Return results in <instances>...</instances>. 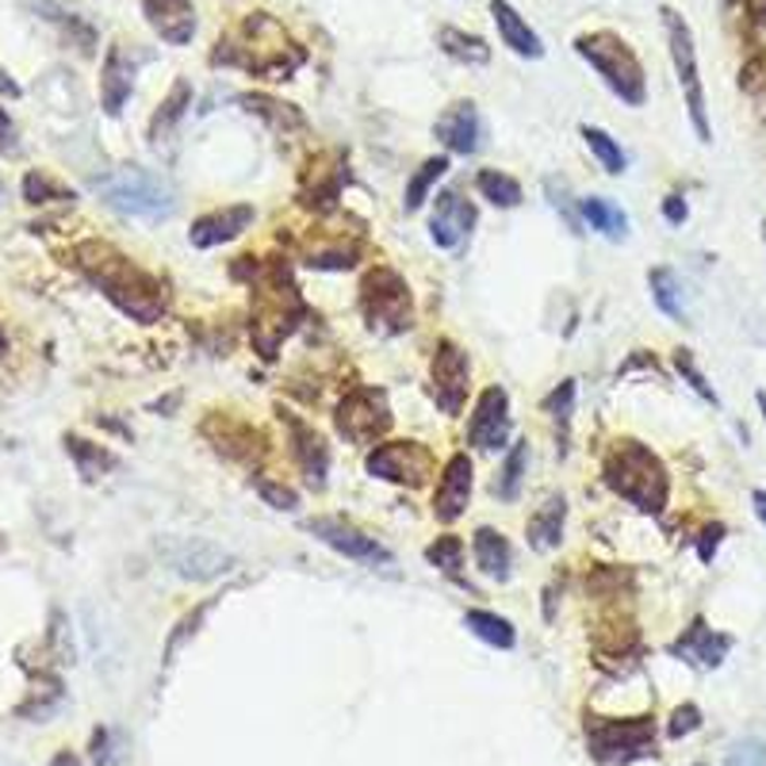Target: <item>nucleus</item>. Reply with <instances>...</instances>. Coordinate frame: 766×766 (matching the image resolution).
Masks as SVG:
<instances>
[{
    "label": "nucleus",
    "instance_id": "nucleus-1",
    "mask_svg": "<svg viewBox=\"0 0 766 766\" xmlns=\"http://www.w3.org/2000/svg\"><path fill=\"white\" fill-rule=\"evenodd\" d=\"M73 264L135 322H158L161 311H165V287L150 272L138 269L135 261H127L120 249L85 242V246L73 249Z\"/></svg>",
    "mask_w": 766,
    "mask_h": 766
},
{
    "label": "nucleus",
    "instance_id": "nucleus-2",
    "mask_svg": "<svg viewBox=\"0 0 766 766\" xmlns=\"http://www.w3.org/2000/svg\"><path fill=\"white\" fill-rule=\"evenodd\" d=\"M602 475H606L609 487H614L625 503L637 506V510L663 514V506H667V495H670L667 468H663L659 456L647 445H640V441H617L606 453Z\"/></svg>",
    "mask_w": 766,
    "mask_h": 766
},
{
    "label": "nucleus",
    "instance_id": "nucleus-3",
    "mask_svg": "<svg viewBox=\"0 0 766 766\" xmlns=\"http://www.w3.org/2000/svg\"><path fill=\"white\" fill-rule=\"evenodd\" d=\"M574 50L579 58L594 65L606 88L614 96H621L629 108H644L647 100V85H644V65H640L637 50L614 32H591V35H579L574 39Z\"/></svg>",
    "mask_w": 766,
    "mask_h": 766
},
{
    "label": "nucleus",
    "instance_id": "nucleus-4",
    "mask_svg": "<svg viewBox=\"0 0 766 766\" xmlns=\"http://www.w3.org/2000/svg\"><path fill=\"white\" fill-rule=\"evenodd\" d=\"M100 200L112 211L131 219H169L176 211V192L165 176L150 173V169H115V173L96 181Z\"/></svg>",
    "mask_w": 766,
    "mask_h": 766
},
{
    "label": "nucleus",
    "instance_id": "nucleus-5",
    "mask_svg": "<svg viewBox=\"0 0 766 766\" xmlns=\"http://www.w3.org/2000/svg\"><path fill=\"white\" fill-rule=\"evenodd\" d=\"M360 307L375 334H403L415 322V304H410L407 280L395 269H372L360 284Z\"/></svg>",
    "mask_w": 766,
    "mask_h": 766
},
{
    "label": "nucleus",
    "instance_id": "nucleus-6",
    "mask_svg": "<svg viewBox=\"0 0 766 766\" xmlns=\"http://www.w3.org/2000/svg\"><path fill=\"white\" fill-rule=\"evenodd\" d=\"M663 27H667V47H670V62H675V73H679L682 96H687L690 108V123H694L697 138L702 143H713V127H709V112H705V88H702V73H697V50H694V32L690 24L679 16L675 9H663Z\"/></svg>",
    "mask_w": 766,
    "mask_h": 766
},
{
    "label": "nucleus",
    "instance_id": "nucleus-7",
    "mask_svg": "<svg viewBox=\"0 0 766 766\" xmlns=\"http://www.w3.org/2000/svg\"><path fill=\"white\" fill-rule=\"evenodd\" d=\"M586 748L598 763H632L655 751V725L652 717H632V720H606V717H586Z\"/></svg>",
    "mask_w": 766,
    "mask_h": 766
},
{
    "label": "nucleus",
    "instance_id": "nucleus-8",
    "mask_svg": "<svg viewBox=\"0 0 766 766\" xmlns=\"http://www.w3.org/2000/svg\"><path fill=\"white\" fill-rule=\"evenodd\" d=\"M337 433L353 445H372L383 433L392 430V407H387V395L375 392V387H357L337 403Z\"/></svg>",
    "mask_w": 766,
    "mask_h": 766
},
{
    "label": "nucleus",
    "instance_id": "nucleus-9",
    "mask_svg": "<svg viewBox=\"0 0 766 766\" xmlns=\"http://www.w3.org/2000/svg\"><path fill=\"white\" fill-rule=\"evenodd\" d=\"M368 475L399 483V487H422L433 475V453L422 441H383L368 453Z\"/></svg>",
    "mask_w": 766,
    "mask_h": 766
},
{
    "label": "nucleus",
    "instance_id": "nucleus-10",
    "mask_svg": "<svg viewBox=\"0 0 766 766\" xmlns=\"http://www.w3.org/2000/svg\"><path fill=\"white\" fill-rule=\"evenodd\" d=\"M468 383H471V365L468 353L456 342H437L430 365V395L445 415H460L464 403H468Z\"/></svg>",
    "mask_w": 766,
    "mask_h": 766
},
{
    "label": "nucleus",
    "instance_id": "nucleus-11",
    "mask_svg": "<svg viewBox=\"0 0 766 766\" xmlns=\"http://www.w3.org/2000/svg\"><path fill=\"white\" fill-rule=\"evenodd\" d=\"M506 437H510V395L495 383L475 399V410L468 418V445L495 453L506 445Z\"/></svg>",
    "mask_w": 766,
    "mask_h": 766
},
{
    "label": "nucleus",
    "instance_id": "nucleus-12",
    "mask_svg": "<svg viewBox=\"0 0 766 766\" xmlns=\"http://www.w3.org/2000/svg\"><path fill=\"white\" fill-rule=\"evenodd\" d=\"M307 529H311L322 544L342 552L345 559H357V564H387V559H392V552L383 548L375 536L360 533L357 526H349V521H342V518H314Z\"/></svg>",
    "mask_w": 766,
    "mask_h": 766
},
{
    "label": "nucleus",
    "instance_id": "nucleus-13",
    "mask_svg": "<svg viewBox=\"0 0 766 766\" xmlns=\"http://www.w3.org/2000/svg\"><path fill=\"white\" fill-rule=\"evenodd\" d=\"M471 226H475V208H471V203L464 200L456 188L441 192L437 200H433V215H430V238H433V246L460 249L464 238L471 234Z\"/></svg>",
    "mask_w": 766,
    "mask_h": 766
},
{
    "label": "nucleus",
    "instance_id": "nucleus-14",
    "mask_svg": "<svg viewBox=\"0 0 766 766\" xmlns=\"http://www.w3.org/2000/svg\"><path fill=\"white\" fill-rule=\"evenodd\" d=\"M433 135L453 153H479V146H483V115H479V108L471 100H456L437 115Z\"/></svg>",
    "mask_w": 766,
    "mask_h": 766
},
{
    "label": "nucleus",
    "instance_id": "nucleus-15",
    "mask_svg": "<svg viewBox=\"0 0 766 766\" xmlns=\"http://www.w3.org/2000/svg\"><path fill=\"white\" fill-rule=\"evenodd\" d=\"M143 16L161 42L188 47L196 35V4L192 0H143Z\"/></svg>",
    "mask_w": 766,
    "mask_h": 766
},
{
    "label": "nucleus",
    "instance_id": "nucleus-16",
    "mask_svg": "<svg viewBox=\"0 0 766 766\" xmlns=\"http://www.w3.org/2000/svg\"><path fill=\"white\" fill-rule=\"evenodd\" d=\"M468 498H471V460L468 453H456L445 464V471H441L437 495H433V518L453 526L468 510Z\"/></svg>",
    "mask_w": 766,
    "mask_h": 766
},
{
    "label": "nucleus",
    "instance_id": "nucleus-17",
    "mask_svg": "<svg viewBox=\"0 0 766 766\" xmlns=\"http://www.w3.org/2000/svg\"><path fill=\"white\" fill-rule=\"evenodd\" d=\"M169 564H173L176 574L184 579H196V583H208V579H219L234 567V556H226L223 548L208 541H181L173 552H169Z\"/></svg>",
    "mask_w": 766,
    "mask_h": 766
},
{
    "label": "nucleus",
    "instance_id": "nucleus-18",
    "mask_svg": "<svg viewBox=\"0 0 766 766\" xmlns=\"http://www.w3.org/2000/svg\"><path fill=\"white\" fill-rule=\"evenodd\" d=\"M254 223V208L249 203H231V208H219L211 215H200L192 223L188 242L196 249H215L223 242H234L246 226Z\"/></svg>",
    "mask_w": 766,
    "mask_h": 766
},
{
    "label": "nucleus",
    "instance_id": "nucleus-19",
    "mask_svg": "<svg viewBox=\"0 0 766 766\" xmlns=\"http://www.w3.org/2000/svg\"><path fill=\"white\" fill-rule=\"evenodd\" d=\"M728 652H732V637L713 632L702 617H694V625H690V629L682 632L675 644H670V655H679V659L694 663V667H705V670L720 667Z\"/></svg>",
    "mask_w": 766,
    "mask_h": 766
},
{
    "label": "nucleus",
    "instance_id": "nucleus-20",
    "mask_svg": "<svg viewBox=\"0 0 766 766\" xmlns=\"http://www.w3.org/2000/svg\"><path fill=\"white\" fill-rule=\"evenodd\" d=\"M491 20L498 27V39L503 47H510L518 58H544V47H541V35L529 27V20H521V12L514 9L510 0H491Z\"/></svg>",
    "mask_w": 766,
    "mask_h": 766
},
{
    "label": "nucleus",
    "instance_id": "nucleus-21",
    "mask_svg": "<svg viewBox=\"0 0 766 766\" xmlns=\"http://www.w3.org/2000/svg\"><path fill=\"white\" fill-rule=\"evenodd\" d=\"M131 92H135V65L127 62L123 47L115 42V47H108L104 70H100V104H104L108 115H120Z\"/></svg>",
    "mask_w": 766,
    "mask_h": 766
},
{
    "label": "nucleus",
    "instance_id": "nucleus-22",
    "mask_svg": "<svg viewBox=\"0 0 766 766\" xmlns=\"http://www.w3.org/2000/svg\"><path fill=\"white\" fill-rule=\"evenodd\" d=\"M287 430H292V456H296V464L304 468V475L311 479L314 487H322V483H326V468H330L326 441H322L311 425L296 422V418H287Z\"/></svg>",
    "mask_w": 766,
    "mask_h": 766
},
{
    "label": "nucleus",
    "instance_id": "nucleus-23",
    "mask_svg": "<svg viewBox=\"0 0 766 766\" xmlns=\"http://www.w3.org/2000/svg\"><path fill=\"white\" fill-rule=\"evenodd\" d=\"M471 552H475V567L483 574H491V579H498V583L510 579L514 548H510V541L498 533V529H491V526L475 529V536H471Z\"/></svg>",
    "mask_w": 766,
    "mask_h": 766
},
{
    "label": "nucleus",
    "instance_id": "nucleus-24",
    "mask_svg": "<svg viewBox=\"0 0 766 766\" xmlns=\"http://www.w3.org/2000/svg\"><path fill=\"white\" fill-rule=\"evenodd\" d=\"M564 521H567V498L564 495H548L544 506H536V514L529 518V548L536 552H552L564 541Z\"/></svg>",
    "mask_w": 766,
    "mask_h": 766
},
{
    "label": "nucleus",
    "instance_id": "nucleus-25",
    "mask_svg": "<svg viewBox=\"0 0 766 766\" xmlns=\"http://www.w3.org/2000/svg\"><path fill=\"white\" fill-rule=\"evenodd\" d=\"M65 453L73 456V464H77V471H81V479H85V483L104 479L108 471L120 464V460H115V453H108L104 445H92V441L77 437V433H70V437H65Z\"/></svg>",
    "mask_w": 766,
    "mask_h": 766
},
{
    "label": "nucleus",
    "instance_id": "nucleus-26",
    "mask_svg": "<svg viewBox=\"0 0 766 766\" xmlns=\"http://www.w3.org/2000/svg\"><path fill=\"white\" fill-rule=\"evenodd\" d=\"M464 629H468L471 637L483 640V644L503 647V652H510V647L518 644V632H514V625L506 621V617L491 614V609H468V614H464Z\"/></svg>",
    "mask_w": 766,
    "mask_h": 766
},
{
    "label": "nucleus",
    "instance_id": "nucleus-27",
    "mask_svg": "<svg viewBox=\"0 0 766 766\" xmlns=\"http://www.w3.org/2000/svg\"><path fill=\"white\" fill-rule=\"evenodd\" d=\"M647 284H652V299L667 319L687 322V299H682V280L675 276L670 269H652L647 272Z\"/></svg>",
    "mask_w": 766,
    "mask_h": 766
},
{
    "label": "nucleus",
    "instance_id": "nucleus-28",
    "mask_svg": "<svg viewBox=\"0 0 766 766\" xmlns=\"http://www.w3.org/2000/svg\"><path fill=\"white\" fill-rule=\"evenodd\" d=\"M192 108V85L188 81H173V88H169V96L161 100V108L153 112L150 120V138L153 143H161V135H169V131L176 127V123L184 120V112Z\"/></svg>",
    "mask_w": 766,
    "mask_h": 766
},
{
    "label": "nucleus",
    "instance_id": "nucleus-29",
    "mask_svg": "<svg viewBox=\"0 0 766 766\" xmlns=\"http://www.w3.org/2000/svg\"><path fill=\"white\" fill-rule=\"evenodd\" d=\"M437 42H441V50H445L448 58H456V62H464V65H487L491 62L487 39L460 32V27H441Z\"/></svg>",
    "mask_w": 766,
    "mask_h": 766
},
{
    "label": "nucleus",
    "instance_id": "nucleus-30",
    "mask_svg": "<svg viewBox=\"0 0 766 766\" xmlns=\"http://www.w3.org/2000/svg\"><path fill=\"white\" fill-rule=\"evenodd\" d=\"M579 211H583L586 223H591L598 234H606V238L621 242L625 234H629V215H625L617 203H609L606 196H591V200L579 203Z\"/></svg>",
    "mask_w": 766,
    "mask_h": 766
},
{
    "label": "nucleus",
    "instance_id": "nucleus-31",
    "mask_svg": "<svg viewBox=\"0 0 766 766\" xmlns=\"http://www.w3.org/2000/svg\"><path fill=\"white\" fill-rule=\"evenodd\" d=\"M445 173H448V158H425V161H422V169H418V173L410 176L407 192H403V208H407V215L422 211V203L430 200L433 184H437Z\"/></svg>",
    "mask_w": 766,
    "mask_h": 766
},
{
    "label": "nucleus",
    "instance_id": "nucleus-32",
    "mask_svg": "<svg viewBox=\"0 0 766 766\" xmlns=\"http://www.w3.org/2000/svg\"><path fill=\"white\" fill-rule=\"evenodd\" d=\"M526 468H529V441H514L510 453H506V464L495 479V495L503 503H514L521 495V479H526Z\"/></svg>",
    "mask_w": 766,
    "mask_h": 766
},
{
    "label": "nucleus",
    "instance_id": "nucleus-33",
    "mask_svg": "<svg viewBox=\"0 0 766 766\" xmlns=\"http://www.w3.org/2000/svg\"><path fill=\"white\" fill-rule=\"evenodd\" d=\"M475 188L483 200H491L495 208L510 211L521 203V184L514 181L510 173H498V169H483V173L475 176Z\"/></svg>",
    "mask_w": 766,
    "mask_h": 766
},
{
    "label": "nucleus",
    "instance_id": "nucleus-34",
    "mask_svg": "<svg viewBox=\"0 0 766 766\" xmlns=\"http://www.w3.org/2000/svg\"><path fill=\"white\" fill-rule=\"evenodd\" d=\"M583 138H586V146H591V153L594 158L602 161V169H606V173H625V165H629V158H625V150L621 146L614 143V138L606 135V131L602 127H591V123H583Z\"/></svg>",
    "mask_w": 766,
    "mask_h": 766
},
{
    "label": "nucleus",
    "instance_id": "nucleus-35",
    "mask_svg": "<svg viewBox=\"0 0 766 766\" xmlns=\"http://www.w3.org/2000/svg\"><path fill=\"white\" fill-rule=\"evenodd\" d=\"M24 200L27 203H70L73 192L54 184L47 173H27L24 176Z\"/></svg>",
    "mask_w": 766,
    "mask_h": 766
},
{
    "label": "nucleus",
    "instance_id": "nucleus-36",
    "mask_svg": "<svg viewBox=\"0 0 766 766\" xmlns=\"http://www.w3.org/2000/svg\"><path fill=\"white\" fill-rule=\"evenodd\" d=\"M544 410L552 415V422L559 425V437L567 441V430H571V415H574V380H564L556 392L544 399Z\"/></svg>",
    "mask_w": 766,
    "mask_h": 766
},
{
    "label": "nucleus",
    "instance_id": "nucleus-37",
    "mask_svg": "<svg viewBox=\"0 0 766 766\" xmlns=\"http://www.w3.org/2000/svg\"><path fill=\"white\" fill-rule=\"evenodd\" d=\"M425 559L433 567H441L445 574H456L464 567V541L460 536H437V541L425 548Z\"/></svg>",
    "mask_w": 766,
    "mask_h": 766
},
{
    "label": "nucleus",
    "instance_id": "nucleus-38",
    "mask_svg": "<svg viewBox=\"0 0 766 766\" xmlns=\"http://www.w3.org/2000/svg\"><path fill=\"white\" fill-rule=\"evenodd\" d=\"M544 192H548V203L552 208L564 215V223L571 226L574 234H583V211H574V203H571V192H567V184L564 181H556V176H548L544 181Z\"/></svg>",
    "mask_w": 766,
    "mask_h": 766
},
{
    "label": "nucleus",
    "instance_id": "nucleus-39",
    "mask_svg": "<svg viewBox=\"0 0 766 766\" xmlns=\"http://www.w3.org/2000/svg\"><path fill=\"white\" fill-rule=\"evenodd\" d=\"M675 368H679V375L690 383V387H694L697 395H702L705 403H713V407H717V392H713L709 383H705V375L697 372V365H694V357H690V349H679V353H675Z\"/></svg>",
    "mask_w": 766,
    "mask_h": 766
},
{
    "label": "nucleus",
    "instance_id": "nucleus-40",
    "mask_svg": "<svg viewBox=\"0 0 766 766\" xmlns=\"http://www.w3.org/2000/svg\"><path fill=\"white\" fill-rule=\"evenodd\" d=\"M257 495L264 498V503L272 506V510H296L299 506V495L292 487H284V483H276V479H257Z\"/></svg>",
    "mask_w": 766,
    "mask_h": 766
},
{
    "label": "nucleus",
    "instance_id": "nucleus-41",
    "mask_svg": "<svg viewBox=\"0 0 766 766\" xmlns=\"http://www.w3.org/2000/svg\"><path fill=\"white\" fill-rule=\"evenodd\" d=\"M725 766H766V743L763 740H740V743H732Z\"/></svg>",
    "mask_w": 766,
    "mask_h": 766
},
{
    "label": "nucleus",
    "instance_id": "nucleus-42",
    "mask_svg": "<svg viewBox=\"0 0 766 766\" xmlns=\"http://www.w3.org/2000/svg\"><path fill=\"white\" fill-rule=\"evenodd\" d=\"M702 725V709L697 705H679V709L670 713V725H667V736L670 740H682V736H690L694 728Z\"/></svg>",
    "mask_w": 766,
    "mask_h": 766
},
{
    "label": "nucleus",
    "instance_id": "nucleus-43",
    "mask_svg": "<svg viewBox=\"0 0 766 766\" xmlns=\"http://www.w3.org/2000/svg\"><path fill=\"white\" fill-rule=\"evenodd\" d=\"M0 153H4V158H20L16 123L9 120V112H4V108H0Z\"/></svg>",
    "mask_w": 766,
    "mask_h": 766
},
{
    "label": "nucleus",
    "instance_id": "nucleus-44",
    "mask_svg": "<svg viewBox=\"0 0 766 766\" xmlns=\"http://www.w3.org/2000/svg\"><path fill=\"white\" fill-rule=\"evenodd\" d=\"M720 536H725V526H720V521H717V526H709V529L702 533V544H697V556H702V564H709V559H713V552H717Z\"/></svg>",
    "mask_w": 766,
    "mask_h": 766
},
{
    "label": "nucleus",
    "instance_id": "nucleus-45",
    "mask_svg": "<svg viewBox=\"0 0 766 766\" xmlns=\"http://www.w3.org/2000/svg\"><path fill=\"white\" fill-rule=\"evenodd\" d=\"M687 200H682V196H667V200H663V219H667L670 226H682L687 223Z\"/></svg>",
    "mask_w": 766,
    "mask_h": 766
},
{
    "label": "nucleus",
    "instance_id": "nucleus-46",
    "mask_svg": "<svg viewBox=\"0 0 766 766\" xmlns=\"http://www.w3.org/2000/svg\"><path fill=\"white\" fill-rule=\"evenodd\" d=\"M0 96H9V100H16V96H20V85L4 70H0Z\"/></svg>",
    "mask_w": 766,
    "mask_h": 766
},
{
    "label": "nucleus",
    "instance_id": "nucleus-47",
    "mask_svg": "<svg viewBox=\"0 0 766 766\" xmlns=\"http://www.w3.org/2000/svg\"><path fill=\"white\" fill-rule=\"evenodd\" d=\"M751 506H755L758 521L766 526V491H755V495H751Z\"/></svg>",
    "mask_w": 766,
    "mask_h": 766
},
{
    "label": "nucleus",
    "instance_id": "nucleus-48",
    "mask_svg": "<svg viewBox=\"0 0 766 766\" xmlns=\"http://www.w3.org/2000/svg\"><path fill=\"white\" fill-rule=\"evenodd\" d=\"M748 9L755 12V16H766V0H748Z\"/></svg>",
    "mask_w": 766,
    "mask_h": 766
},
{
    "label": "nucleus",
    "instance_id": "nucleus-49",
    "mask_svg": "<svg viewBox=\"0 0 766 766\" xmlns=\"http://www.w3.org/2000/svg\"><path fill=\"white\" fill-rule=\"evenodd\" d=\"M9 353V337H4V330H0V357Z\"/></svg>",
    "mask_w": 766,
    "mask_h": 766
},
{
    "label": "nucleus",
    "instance_id": "nucleus-50",
    "mask_svg": "<svg viewBox=\"0 0 766 766\" xmlns=\"http://www.w3.org/2000/svg\"><path fill=\"white\" fill-rule=\"evenodd\" d=\"M758 410H763V422H766V395L758 392Z\"/></svg>",
    "mask_w": 766,
    "mask_h": 766
},
{
    "label": "nucleus",
    "instance_id": "nucleus-51",
    "mask_svg": "<svg viewBox=\"0 0 766 766\" xmlns=\"http://www.w3.org/2000/svg\"><path fill=\"white\" fill-rule=\"evenodd\" d=\"M54 766H77V763H73V758H65V755H62V758H54Z\"/></svg>",
    "mask_w": 766,
    "mask_h": 766
},
{
    "label": "nucleus",
    "instance_id": "nucleus-52",
    "mask_svg": "<svg viewBox=\"0 0 766 766\" xmlns=\"http://www.w3.org/2000/svg\"><path fill=\"white\" fill-rule=\"evenodd\" d=\"M763 242H766V223H763Z\"/></svg>",
    "mask_w": 766,
    "mask_h": 766
},
{
    "label": "nucleus",
    "instance_id": "nucleus-53",
    "mask_svg": "<svg viewBox=\"0 0 766 766\" xmlns=\"http://www.w3.org/2000/svg\"><path fill=\"white\" fill-rule=\"evenodd\" d=\"M0 548H4V536H0Z\"/></svg>",
    "mask_w": 766,
    "mask_h": 766
},
{
    "label": "nucleus",
    "instance_id": "nucleus-54",
    "mask_svg": "<svg viewBox=\"0 0 766 766\" xmlns=\"http://www.w3.org/2000/svg\"><path fill=\"white\" fill-rule=\"evenodd\" d=\"M0 188H4V184H0Z\"/></svg>",
    "mask_w": 766,
    "mask_h": 766
}]
</instances>
